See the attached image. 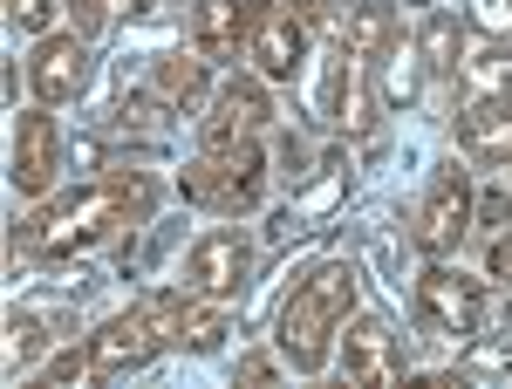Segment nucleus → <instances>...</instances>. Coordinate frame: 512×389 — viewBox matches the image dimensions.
Segmentation results:
<instances>
[{
	"label": "nucleus",
	"mask_w": 512,
	"mask_h": 389,
	"mask_svg": "<svg viewBox=\"0 0 512 389\" xmlns=\"http://www.w3.org/2000/svg\"><path fill=\"white\" fill-rule=\"evenodd\" d=\"M123 7H130V0H69V28H76L82 41H96L123 14Z\"/></svg>",
	"instance_id": "nucleus-25"
},
{
	"label": "nucleus",
	"mask_w": 512,
	"mask_h": 389,
	"mask_svg": "<svg viewBox=\"0 0 512 389\" xmlns=\"http://www.w3.org/2000/svg\"><path fill=\"white\" fill-rule=\"evenodd\" d=\"M246 62H253V76H267V82H294L308 69V21L294 7H280V0H260Z\"/></svg>",
	"instance_id": "nucleus-10"
},
{
	"label": "nucleus",
	"mask_w": 512,
	"mask_h": 389,
	"mask_svg": "<svg viewBox=\"0 0 512 389\" xmlns=\"http://www.w3.org/2000/svg\"><path fill=\"white\" fill-rule=\"evenodd\" d=\"M472 28H485L492 41H506L512 35V7L506 0H472Z\"/></svg>",
	"instance_id": "nucleus-27"
},
{
	"label": "nucleus",
	"mask_w": 512,
	"mask_h": 389,
	"mask_svg": "<svg viewBox=\"0 0 512 389\" xmlns=\"http://www.w3.org/2000/svg\"><path fill=\"white\" fill-rule=\"evenodd\" d=\"M233 376H239V383H274V376H280V362H274V355H260V349H246Z\"/></svg>",
	"instance_id": "nucleus-30"
},
{
	"label": "nucleus",
	"mask_w": 512,
	"mask_h": 389,
	"mask_svg": "<svg viewBox=\"0 0 512 389\" xmlns=\"http://www.w3.org/2000/svg\"><path fill=\"white\" fill-rule=\"evenodd\" d=\"M48 21H55V0H7V28L14 35H48Z\"/></svg>",
	"instance_id": "nucleus-26"
},
{
	"label": "nucleus",
	"mask_w": 512,
	"mask_h": 389,
	"mask_svg": "<svg viewBox=\"0 0 512 389\" xmlns=\"http://www.w3.org/2000/svg\"><path fill=\"white\" fill-rule=\"evenodd\" d=\"M151 96L164 103V117H192L198 103H212V62L198 48H164L151 55Z\"/></svg>",
	"instance_id": "nucleus-15"
},
{
	"label": "nucleus",
	"mask_w": 512,
	"mask_h": 389,
	"mask_svg": "<svg viewBox=\"0 0 512 389\" xmlns=\"http://www.w3.org/2000/svg\"><path fill=\"white\" fill-rule=\"evenodd\" d=\"M178 7H192V0H130L137 21H164V14H178Z\"/></svg>",
	"instance_id": "nucleus-32"
},
{
	"label": "nucleus",
	"mask_w": 512,
	"mask_h": 389,
	"mask_svg": "<svg viewBox=\"0 0 512 389\" xmlns=\"http://www.w3.org/2000/svg\"><path fill=\"white\" fill-rule=\"evenodd\" d=\"M465 21L458 14H444V7H431L424 14V28H417V55H424V69H431V82H458V55H465Z\"/></svg>",
	"instance_id": "nucleus-20"
},
{
	"label": "nucleus",
	"mask_w": 512,
	"mask_h": 389,
	"mask_svg": "<svg viewBox=\"0 0 512 389\" xmlns=\"http://www.w3.org/2000/svg\"><path fill=\"white\" fill-rule=\"evenodd\" d=\"M355 314V267L349 260H321L294 280V294L280 301V321H274V349L287 369H301V376H321L328 369V355L342 342V328H349Z\"/></svg>",
	"instance_id": "nucleus-2"
},
{
	"label": "nucleus",
	"mask_w": 512,
	"mask_h": 389,
	"mask_svg": "<svg viewBox=\"0 0 512 389\" xmlns=\"http://www.w3.org/2000/svg\"><path fill=\"white\" fill-rule=\"evenodd\" d=\"M144 314H151V328H158L164 349H192V355H212L233 328H226V314L219 301H205L192 287H158V294H144Z\"/></svg>",
	"instance_id": "nucleus-8"
},
{
	"label": "nucleus",
	"mask_w": 512,
	"mask_h": 389,
	"mask_svg": "<svg viewBox=\"0 0 512 389\" xmlns=\"http://www.w3.org/2000/svg\"><path fill=\"white\" fill-rule=\"evenodd\" d=\"M274 130L267 76H226L212 89V117H198V144H260Z\"/></svg>",
	"instance_id": "nucleus-9"
},
{
	"label": "nucleus",
	"mask_w": 512,
	"mask_h": 389,
	"mask_svg": "<svg viewBox=\"0 0 512 389\" xmlns=\"http://www.w3.org/2000/svg\"><path fill=\"white\" fill-rule=\"evenodd\" d=\"M376 110H383V96L362 82V69H349V82H342V103H335V123H342L349 137H369V130H376Z\"/></svg>",
	"instance_id": "nucleus-22"
},
{
	"label": "nucleus",
	"mask_w": 512,
	"mask_h": 389,
	"mask_svg": "<svg viewBox=\"0 0 512 389\" xmlns=\"http://www.w3.org/2000/svg\"><path fill=\"white\" fill-rule=\"evenodd\" d=\"M178 192H185V205L239 219L267 192V151L260 144H198V157L178 171Z\"/></svg>",
	"instance_id": "nucleus-3"
},
{
	"label": "nucleus",
	"mask_w": 512,
	"mask_h": 389,
	"mask_svg": "<svg viewBox=\"0 0 512 389\" xmlns=\"http://www.w3.org/2000/svg\"><path fill=\"white\" fill-rule=\"evenodd\" d=\"M89 349H96V376H130V369L158 362L164 342H158V328H151V314H144V301H137V308L110 314V321L89 335Z\"/></svg>",
	"instance_id": "nucleus-13"
},
{
	"label": "nucleus",
	"mask_w": 512,
	"mask_h": 389,
	"mask_svg": "<svg viewBox=\"0 0 512 389\" xmlns=\"http://www.w3.org/2000/svg\"><path fill=\"white\" fill-rule=\"evenodd\" d=\"M41 383H82V376H96V349H89V335H82L76 349H62V355H48L35 369Z\"/></svg>",
	"instance_id": "nucleus-24"
},
{
	"label": "nucleus",
	"mask_w": 512,
	"mask_h": 389,
	"mask_svg": "<svg viewBox=\"0 0 512 389\" xmlns=\"http://www.w3.org/2000/svg\"><path fill=\"white\" fill-rule=\"evenodd\" d=\"M0 335H7V342H0V369H7V383H21V369H35L41 349L55 342L41 314H7V328H0Z\"/></svg>",
	"instance_id": "nucleus-21"
},
{
	"label": "nucleus",
	"mask_w": 512,
	"mask_h": 389,
	"mask_svg": "<svg viewBox=\"0 0 512 389\" xmlns=\"http://www.w3.org/2000/svg\"><path fill=\"white\" fill-rule=\"evenodd\" d=\"M62 171H69V137H62L55 110L48 103L21 110L14 117V144H7V185H14V198H35V205L55 198Z\"/></svg>",
	"instance_id": "nucleus-6"
},
{
	"label": "nucleus",
	"mask_w": 512,
	"mask_h": 389,
	"mask_svg": "<svg viewBox=\"0 0 512 389\" xmlns=\"http://www.w3.org/2000/svg\"><path fill=\"white\" fill-rule=\"evenodd\" d=\"M321 171H328V178H321L315 192H301V205H294V219H301V226H321V219H328V212L342 205V192H349V171H342V151L328 157Z\"/></svg>",
	"instance_id": "nucleus-23"
},
{
	"label": "nucleus",
	"mask_w": 512,
	"mask_h": 389,
	"mask_svg": "<svg viewBox=\"0 0 512 389\" xmlns=\"http://www.w3.org/2000/svg\"><path fill=\"white\" fill-rule=\"evenodd\" d=\"M451 89H465V103H499V96H512V41H478V35H465L458 82H451Z\"/></svg>",
	"instance_id": "nucleus-18"
},
{
	"label": "nucleus",
	"mask_w": 512,
	"mask_h": 389,
	"mask_svg": "<svg viewBox=\"0 0 512 389\" xmlns=\"http://www.w3.org/2000/svg\"><path fill=\"white\" fill-rule=\"evenodd\" d=\"M472 226H485V233H499V226H512V198L506 192H485L472 205Z\"/></svg>",
	"instance_id": "nucleus-28"
},
{
	"label": "nucleus",
	"mask_w": 512,
	"mask_h": 389,
	"mask_svg": "<svg viewBox=\"0 0 512 389\" xmlns=\"http://www.w3.org/2000/svg\"><path fill=\"white\" fill-rule=\"evenodd\" d=\"M260 267V253H253V239L239 233V226H212V233L192 239V253H185V267H178V287H192L205 301H239L246 294V280Z\"/></svg>",
	"instance_id": "nucleus-7"
},
{
	"label": "nucleus",
	"mask_w": 512,
	"mask_h": 389,
	"mask_svg": "<svg viewBox=\"0 0 512 389\" xmlns=\"http://www.w3.org/2000/svg\"><path fill=\"white\" fill-rule=\"evenodd\" d=\"M335 349H342V376L349 383H369V389L403 383V335L383 314H349V335Z\"/></svg>",
	"instance_id": "nucleus-12"
},
{
	"label": "nucleus",
	"mask_w": 512,
	"mask_h": 389,
	"mask_svg": "<svg viewBox=\"0 0 512 389\" xmlns=\"http://www.w3.org/2000/svg\"><path fill=\"white\" fill-rule=\"evenodd\" d=\"M69 164L96 171V164H103V144H96V137H76V144H69Z\"/></svg>",
	"instance_id": "nucleus-33"
},
{
	"label": "nucleus",
	"mask_w": 512,
	"mask_h": 389,
	"mask_svg": "<svg viewBox=\"0 0 512 389\" xmlns=\"http://www.w3.org/2000/svg\"><path fill=\"white\" fill-rule=\"evenodd\" d=\"M151 219V178H89L76 192L41 198L35 212L14 226V246H28L41 260H69V253H89V246H110L117 233L144 226Z\"/></svg>",
	"instance_id": "nucleus-1"
},
{
	"label": "nucleus",
	"mask_w": 512,
	"mask_h": 389,
	"mask_svg": "<svg viewBox=\"0 0 512 389\" xmlns=\"http://www.w3.org/2000/svg\"><path fill=\"white\" fill-rule=\"evenodd\" d=\"M28 89H35V103L48 110H69L89 96V41L69 28V35H41L35 55H28Z\"/></svg>",
	"instance_id": "nucleus-11"
},
{
	"label": "nucleus",
	"mask_w": 512,
	"mask_h": 389,
	"mask_svg": "<svg viewBox=\"0 0 512 389\" xmlns=\"http://www.w3.org/2000/svg\"><path fill=\"white\" fill-rule=\"evenodd\" d=\"M485 273L512 287V226H499V233H492V246H485Z\"/></svg>",
	"instance_id": "nucleus-29"
},
{
	"label": "nucleus",
	"mask_w": 512,
	"mask_h": 389,
	"mask_svg": "<svg viewBox=\"0 0 512 389\" xmlns=\"http://www.w3.org/2000/svg\"><path fill=\"white\" fill-rule=\"evenodd\" d=\"M410 294H417V328L431 342H444V349H465L485 328V287H478L472 273H458L451 260H424Z\"/></svg>",
	"instance_id": "nucleus-5"
},
{
	"label": "nucleus",
	"mask_w": 512,
	"mask_h": 389,
	"mask_svg": "<svg viewBox=\"0 0 512 389\" xmlns=\"http://www.w3.org/2000/svg\"><path fill=\"white\" fill-rule=\"evenodd\" d=\"M335 48H349L355 62H376L396 41V0H335V28H328Z\"/></svg>",
	"instance_id": "nucleus-16"
},
{
	"label": "nucleus",
	"mask_w": 512,
	"mask_h": 389,
	"mask_svg": "<svg viewBox=\"0 0 512 389\" xmlns=\"http://www.w3.org/2000/svg\"><path fill=\"white\" fill-rule=\"evenodd\" d=\"M396 7H424V14H431V0H396Z\"/></svg>",
	"instance_id": "nucleus-34"
},
{
	"label": "nucleus",
	"mask_w": 512,
	"mask_h": 389,
	"mask_svg": "<svg viewBox=\"0 0 512 389\" xmlns=\"http://www.w3.org/2000/svg\"><path fill=\"white\" fill-rule=\"evenodd\" d=\"M280 7H294L308 28H335V0H280Z\"/></svg>",
	"instance_id": "nucleus-31"
},
{
	"label": "nucleus",
	"mask_w": 512,
	"mask_h": 389,
	"mask_svg": "<svg viewBox=\"0 0 512 389\" xmlns=\"http://www.w3.org/2000/svg\"><path fill=\"white\" fill-rule=\"evenodd\" d=\"M458 151L472 157V164L512 171V96H499V103H465V117H458Z\"/></svg>",
	"instance_id": "nucleus-17"
},
{
	"label": "nucleus",
	"mask_w": 512,
	"mask_h": 389,
	"mask_svg": "<svg viewBox=\"0 0 512 389\" xmlns=\"http://www.w3.org/2000/svg\"><path fill=\"white\" fill-rule=\"evenodd\" d=\"M369 69H376V96H383V110H417L424 89H431V69H424L417 41H403V35H396Z\"/></svg>",
	"instance_id": "nucleus-19"
},
{
	"label": "nucleus",
	"mask_w": 512,
	"mask_h": 389,
	"mask_svg": "<svg viewBox=\"0 0 512 389\" xmlns=\"http://www.w3.org/2000/svg\"><path fill=\"white\" fill-rule=\"evenodd\" d=\"M472 171L458 164V157H444L431 164V178H424V192H417V212H410V239H417V253L424 260H458V246L472 233Z\"/></svg>",
	"instance_id": "nucleus-4"
},
{
	"label": "nucleus",
	"mask_w": 512,
	"mask_h": 389,
	"mask_svg": "<svg viewBox=\"0 0 512 389\" xmlns=\"http://www.w3.org/2000/svg\"><path fill=\"white\" fill-rule=\"evenodd\" d=\"M260 0H192V48L205 62H239L253 41Z\"/></svg>",
	"instance_id": "nucleus-14"
}]
</instances>
